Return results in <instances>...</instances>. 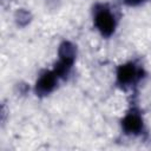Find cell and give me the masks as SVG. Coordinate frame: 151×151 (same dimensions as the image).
Returning a JSON list of instances; mask_svg holds the SVG:
<instances>
[{"label":"cell","mask_w":151,"mask_h":151,"mask_svg":"<svg viewBox=\"0 0 151 151\" xmlns=\"http://www.w3.org/2000/svg\"><path fill=\"white\" fill-rule=\"evenodd\" d=\"M122 130L127 136H139L144 131V120L138 109L131 107L122 119Z\"/></svg>","instance_id":"cell-3"},{"label":"cell","mask_w":151,"mask_h":151,"mask_svg":"<svg viewBox=\"0 0 151 151\" xmlns=\"http://www.w3.org/2000/svg\"><path fill=\"white\" fill-rule=\"evenodd\" d=\"M143 77H144L143 68L139 65H137L134 61H129L117 67L116 84L122 90H127L137 85Z\"/></svg>","instance_id":"cell-2"},{"label":"cell","mask_w":151,"mask_h":151,"mask_svg":"<svg viewBox=\"0 0 151 151\" xmlns=\"http://www.w3.org/2000/svg\"><path fill=\"white\" fill-rule=\"evenodd\" d=\"M145 1L147 0H123V2L127 6H131V7H134V6H139L142 4H144Z\"/></svg>","instance_id":"cell-7"},{"label":"cell","mask_w":151,"mask_h":151,"mask_svg":"<svg viewBox=\"0 0 151 151\" xmlns=\"http://www.w3.org/2000/svg\"><path fill=\"white\" fill-rule=\"evenodd\" d=\"M59 80L60 79L54 73L53 70L42 71L39 74L38 79L34 84V93L38 97H46V96L51 94L55 90Z\"/></svg>","instance_id":"cell-4"},{"label":"cell","mask_w":151,"mask_h":151,"mask_svg":"<svg viewBox=\"0 0 151 151\" xmlns=\"http://www.w3.org/2000/svg\"><path fill=\"white\" fill-rule=\"evenodd\" d=\"M46 1H48V2H50V1H53V2H55L57 0H46Z\"/></svg>","instance_id":"cell-8"},{"label":"cell","mask_w":151,"mask_h":151,"mask_svg":"<svg viewBox=\"0 0 151 151\" xmlns=\"http://www.w3.org/2000/svg\"><path fill=\"white\" fill-rule=\"evenodd\" d=\"M15 22L18 26H26L29 21H31V13L24 8H20L19 11H17L15 15H14Z\"/></svg>","instance_id":"cell-6"},{"label":"cell","mask_w":151,"mask_h":151,"mask_svg":"<svg viewBox=\"0 0 151 151\" xmlns=\"http://www.w3.org/2000/svg\"><path fill=\"white\" fill-rule=\"evenodd\" d=\"M93 24L104 38H110L117 27V20L106 4H96L93 7Z\"/></svg>","instance_id":"cell-1"},{"label":"cell","mask_w":151,"mask_h":151,"mask_svg":"<svg viewBox=\"0 0 151 151\" xmlns=\"http://www.w3.org/2000/svg\"><path fill=\"white\" fill-rule=\"evenodd\" d=\"M76 58H77V46L68 40H64L58 47V59L74 65Z\"/></svg>","instance_id":"cell-5"}]
</instances>
